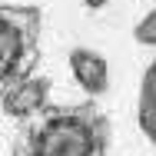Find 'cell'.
Listing matches in <instances>:
<instances>
[{
	"mask_svg": "<svg viewBox=\"0 0 156 156\" xmlns=\"http://www.w3.org/2000/svg\"><path fill=\"white\" fill-rule=\"evenodd\" d=\"M133 40H136L140 47H156V7L133 27Z\"/></svg>",
	"mask_w": 156,
	"mask_h": 156,
	"instance_id": "cell-6",
	"label": "cell"
},
{
	"mask_svg": "<svg viewBox=\"0 0 156 156\" xmlns=\"http://www.w3.org/2000/svg\"><path fill=\"white\" fill-rule=\"evenodd\" d=\"M136 123L143 129V136L156 143V60L143 73V87H140V110H136Z\"/></svg>",
	"mask_w": 156,
	"mask_h": 156,
	"instance_id": "cell-5",
	"label": "cell"
},
{
	"mask_svg": "<svg viewBox=\"0 0 156 156\" xmlns=\"http://www.w3.org/2000/svg\"><path fill=\"white\" fill-rule=\"evenodd\" d=\"M70 73H73L76 87L87 96H93V100L100 93H106V87H110V66H106V60H103L96 50H90V47L70 50Z\"/></svg>",
	"mask_w": 156,
	"mask_h": 156,
	"instance_id": "cell-4",
	"label": "cell"
},
{
	"mask_svg": "<svg viewBox=\"0 0 156 156\" xmlns=\"http://www.w3.org/2000/svg\"><path fill=\"white\" fill-rule=\"evenodd\" d=\"M47 103H50V80H47V76H33V73L27 80L13 83L7 93L0 96V110H3L10 120H17V123L37 116Z\"/></svg>",
	"mask_w": 156,
	"mask_h": 156,
	"instance_id": "cell-3",
	"label": "cell"
},
{
	"mask_svg": "<svg viewBox=\"0 0 156 156\" xmlns=\"http://www.w3.org/2000/svg\"><path fill=\"white\" fill-rule=\"evenodd\" d=\"M110 116L93 96L83 103H47L17 126L10 156H110Z\"/></svg>",
	"mask_w": 156,
	"mask_h": 156,
	"instance_id": "cell-1",
	"label": "cell"
},
{
	"mask_svg": "<svg viewBox=\"0 0 156 156\" xmlns=\"http://www.w3.org/2000/svg\"><path fill=\"white\" fill-rule=\"evenodd\" d=\"M83 7H87V10H103V7H106V0H83Z\"/></svg>",
	"mask_w": 156,
	"mask_h": 156,
	"instance_id": "cell-7",
	"label": "cell"
},
{
	"mask_svg": "<svg viewBox=\"0 0 156 156\" xmlns=\"http://www.w3.org/2000/svg\"><path fill=\"white\" fill-rule=\"evenodd\" d=\"M43 10L33 3H0V96L27 80L40 63Z\"/></svg>",
	"mask_w": 156,
	"mask_h": 156,
	"instance_id": "cell-2",
	"label": "cell"
}]
</instances>
